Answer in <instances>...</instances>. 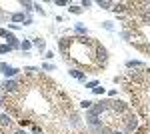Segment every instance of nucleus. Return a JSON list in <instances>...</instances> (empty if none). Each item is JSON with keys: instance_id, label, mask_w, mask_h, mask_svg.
Wrapping results in <instances>:
<instances>
[{"instance_id": "nucleus-3", "label": "nucleus", "mask_w": 150, "mask_h": 134, "mask_svg": "<svg viewBox=\"0 0 150 134\" xmlns=\"http://www.w3.org/2000/svg\"><path fill=\"white\" fill-rule=\"evenodd\" d=\"M68 74L72 76V78H76V80H80V82H84V84L88 82V80H86V74H84L82 70H78V68H70Z\"/></svg>"}, {"instance_id": "nucleus-20", "label": "nucleus", "mask_w": 150, "mask_h": 134, "mask_svg": "<svg viewBox=\"0 0 150 134\" xmlns=\"http://www.w3.org/2000/svg\"><path fill=\"white\" fill-rule=\"evenodd\" d=\"M112 134H124V132H122V130H114Z\"/></svg>"}, {"instance_id": "nucleus-13", "label": "nucleus", "mask_w": 150, "mask_h": 134, "mask_svg": "<svg viewBox=\"0 0 150 134\" xmlns=\"http://www.w3.org/2000/svg\"><path fill=\"white\" fill-rule=\"evenodd\" d=\"M80 106L84 108V110H90V108L94 106V102H90V100H82V102H80Z\"/></svg>"}, {"instance_id": "nucleus-1", "label": "nucleus", "mask_w": 150, "mask_h": 134, "mask_svg": "<svg viewBox=\"0 0 150 134\" xmlns=\"http://www.w3.org/2000/svg\"><path fill=\"white\" fill-rule=\"evenodd\" d=\"M0 70H2V74H4L6 78H12V76H16V74L20 72L18 68L10 66V64H6V62H0Z\"/></svg>"}, {"instance_id": "nucleus-10", "label": "nucleus", "mask_w": 150, "mask_h": 134, "mask_svg": "<svg viewBox=\"0 0 150 134\" xmlns=\"http://www.w3.org/2000/svg\"><path fill=\"white\" fill-rule=\"evenodd\" d=\"M32 48V42L30 40H22V44H20V50H24V52H28Z\"/></svg>"}, {"instance_id": "nucleus-18", "label": "nucleus", "mask_w": 150, "mask_h": 134, "mask_svg": "<svg viewBox=\"0 0 150 134\" xmlns=\"http://www.w3.org/2000/svg\"><path fill=\"white\" fill-rule=\"evenodd\" d=\"M116 94H118V90H116V88H112V90H108V96H110V98H112V96H116Z\"/></svg>"}, {"instance_id": "nucleus-22", "label": "nucleus", "mask_w": 150, "mask_h": 134, "mask_svg": "<svg viewBox=\"0 0 150 134\" xmlns=\"http://www.w3.org/2000/svg\"><path fill=\"white\" fill-rule=\"evenodd\" d=\"M2 100H4V96H0V104H2Z\"/></svg>"}, {"instance_id": "nucleus-12", "label": "nucleus", "mask_w": 150, "mask_h": 134, "mask_svg": "<svg viewBox=\"0 0 150 134\" xmlns=\"http://www.w3.org/2000/svg\"><path fill=\"white\" fill-rule=\"evenodd\" d=\"M96 86H100V82H98V80H88V82H86V88H90V90H94Z\"/></svg>"}, {"instance_id": "nucleus-19", "label": "nucleus", "mask_w": 150, "mask_h": 134, "mask_svg": "<svg viewBox=\"0 0 150 134\" xmlns=\"http://www.w3.org/2000/svg\"><path fill=\"white\" fill-rule=\"evenodd\" d=\"M122 80H124V78H122V76H114V84H120Z\"/></svg>"}, {"instance_id": "nucleus-2", "label": "nucleus", "mask_w": 150, "mask_h": 134, "mask_svg": "<svg viewBox=\"0 0 150 134\" xmlns=\"http://www.w3.org/2000/svg\"><path fill=\"white\" fill-rule=\"evenodd\" d=\"M2 88H4V94L6 92H16V90L20 88V84H18V80H4Z\"/></svg>"}, {"instance_id": "nucleus-7", "label": "nucleus", "mask_w": 150, "mask_h": 134, "mask_svg": "<svg viewBox=\"0 0 150 134\" xmlns=\"http://www.w3.org/2000/svg\"><path fill=\"white\" fill-rule=\"evenodd\" d=\"M32 44H34L38 50H44V48H46V44H44V40H42V38H34V42H32Z\"/></svg>"}, {"instance_id": "nucleus-11", "label": "nucleus", "mask_w": 150, "mask_h": 134, "mask_svg": "<svg viewBox=\"0 0 150 134\" xmlns=\"http://www.w3.org/2000/svg\"><path fill=\"white\" fill-rule=\"evenodd\" d=\"M20 6L24 8V12H30L32 8H34V4H32V2H26V0H24V2H20Z\"/></svg>"}, {"instance_id": "nucleus-6", "label": "nucleus", "mask_w": 150, "mask_h": 134, "mask_svg": "<svg viewBox=\"0 0 150 134\" xmlns=\"http://www.w3.org/2000/svg\"><path fill=\"white\" fill-rule=\"evenodd\" d=\"M68 6H70L68 10L72 12V14H82V6L80 4H68Z\"/></svg>"}, {"instance_id": "nucleus-9", "label": "nucleus", "mask_w": 150, "mask_h": 134, "mask_svg": "<svg viewBox=\"0 0 150 134\" xmlns=\"http://www.w3.org/2000/svg\"><path fill=\"white\" fill-rule=\"evenodd\" d=\"M74 30H76L78 34H86V26L80 24V22H76V24H74Z\"/></svg>"}, {"instance_id": "nucleus-4", "label": "nucleus", "mask_w": 150, "mask_h": 134, "mask_svg": "<svg viewBox=\"0 0 150 134\" xmlns=\"http://www.w3.org/2000/svg\"><path fill=\"white\" fill-rule=\"evenodd\" d=\"M10 20L12 22H26L28 16H26V12H14V14H10Z\"/></svg>"}, {"instance_id": "nucleus-8", "label": "nucleus", "mask_w": 150, "mask_h": 134, "mask_svg": "<svg viewBox=\"0 0 150 134\" xmlns=\"http://www.w3.org/2000/svg\"><path fill=\"white\" fill-rule=\"evenodd\" d=\"M126 66H128V68H140V66H144V64H142L140 60H128Z\"/></svg>"}, {"instance_id": "nucleus-16", "label": "nucleus", "mask_w": 150, "mask_h": 134, "mask_svg": "<svg viewBox=\"0 0 150 134\" xmlns=\"http://www.w3.org/2000/svg\"><path fill=\"white\" fill-rule=\"evenodd\" d=\"M80 6H82V8H88V6H92V2H90V0H82Z\"/></svg>"}, {"instance_id": "nucleus-17", "label": "nucleus", "mask_w": 150, "mask_h": 134, "mask_svg": "<svg viewBox=\"0 0 150 134\" xmlns=\"http://www.w3.org/2000/svg\"><path fill=\"white\" fill-rule=\"evenodd\" d=\"M92 92H94V94H104V86H96Z\"/></svg>"}, {"instance_id": "nucleus-14", "label": "nucleus", "mask_w": 150, "mask_h": 134, "mask_svg": "<svg viewBox=\"0 0 150 134\" xmlns=\"http://www.w3.org/2000/svg\"><path fill=\"white\" fill-rule=\"evenodd\" d=\"M102 26H104V28H106V30H110V32L114 30V24L110 22V20H106V22H102Z\"/></svg>"}, {"instance_id": "nucleus-21", "label": "nucleus", "mask_w": 150, "mask_h": 134, "mask_svg": "<svg viewBox=\"0 0 150 134\" xmlns=\"http://www.w3.org/2000/svg\"><path fill=\"white\" fill-rule=\"evenodd\" d=\"M14 134H26V132H24V130H16Z\"/></svg>"}, {"instance_id": "nucleus-5", "label": "nucleus", "mask_w": 150, "mask_h": 134, "mask_svg": "<svg viewBox=\"0 0 150 134\" xmlns=\"http://www.w3.org/2000/svg\"><path fill=\"white\" fill-rule=\"evenodd\" d=\"M98 6H100V8H104V10H112L114 2H108V0H100V2H98Z\"/></svg>"}, {"instance_id": "nucleus-15", "label": "nucleus", "mask_w": 150, "mask_h": 134, "mask_svg": "<svg viewBox=\"0 0 150 134\" xmlns=\"http://www.w3.org/2000/svg\"><path fill=\"white\" fill-rule=\"evenodd\" d=\"M42 68H44V70H48V72L56 70V66H54V64H50V62H46V64H42Z\"/></svg>"}]
</instances>
